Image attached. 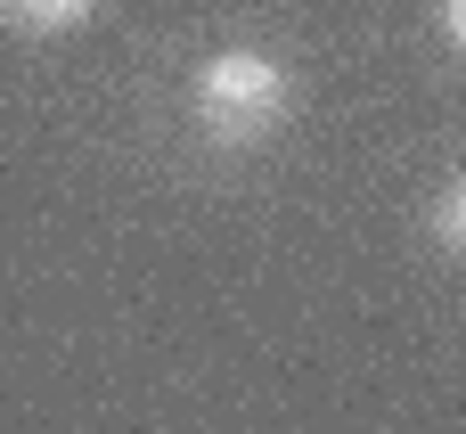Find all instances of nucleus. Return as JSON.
Listing matches in <instances>:
<instances>
[{"label": "nucleus", "instance_id": "nucleus-1", "mask_svg": "<svg viewBox=\"0 0 466 434\" xmlns=\"http://www.w3.org/2000/svg\"><path fill=\"white\" fill-rule=\"evenodd\" d=\"M295 115V66L262 41H229V49H205L197 74H188V123L205 131V148H262L279 140Z\"/></svg>", "mask_w": 466, "mask_h": 434}, {"label": "nucleus", "instance_id": "nucleus-2", "mask_svg": "<svg viewBox=\"0 0 466 434\" xmlns=\"http://www.w3.org/2000/svg\"><path fill=\"white\" fill-rule=\"evenodd\" d=\"M98 16V0H0V25L33 33V41H57V33H82Z\"/></svg>", "mask_w": 466, "mask_h": 434}, {"label": "nucleus", "instance_id": "nucleus-3", "mask_svg": "<svg viewBox=\"0 0 466 434\" xmlns=\"http://www.w3.org/2000/svg\"><path fill=\"white\" fill-rule=\"evenodd\" d=\"M434 238H442L451 254H466V181H451V189L434 197Z\"/></svg>", "mask_w": 466, "mask_h": 434}, {"label": "nucleus", "instance_id": "nucleus-4", "mask_svg": "<svg viewBox=\"0 0 466 434\" xmlns=\"http://www.w3.org/2000/svg\"><path fill=\"white\" fill-rule=\"evenodd\" d=\"M434 25H442V41L466 57V0H434Z\"/></svg>", "mask_w": 466, "mask_h": 434}]
</instances>
